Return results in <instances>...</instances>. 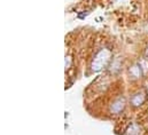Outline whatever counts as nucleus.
<instances>
[{
  "label": "nucleus",
  "mask_w": 148,
  "mask_h": 135,
  "mask_svg": "<svg viewBox=\"0 0 148 135\" xmlns=\"http://www.w3.org/2000/svg\"><path fill=\"white\" fill-rule=\"evenodd\" d=\"M124 106H125L124 99L123 97H118V99H116L110 104V112H112V113H119V112L123 111Z\"/></svg>",
  "instance_id": "7ed1b4c3"
},
{
  "label": "nucleus",
  "mask_w": 148,
  "mask_h": 135,
  "mask_svg": "<svg viewBox=\"0 0 148 135\" xmlns=\"http://www.w3.org/2000/svg\"><path fill=\"white\" fill-rule=\"evenodd\" d=\"M129 72H130V76L133 78V79H138L143 76V71H141V67L139 64H133L132 67L129 69Z\"/></svg>",
  "instance_id": "39448f33"
},
{
  "label": "nucleus",
  "mask_w": 148,
  "mask_h": 135,
  "mask_svg": "<svg viewBox=\"0 0 148 135\" xmlns=\"http://www.w3.org/2000/svg\"><path fill=\"white\" fill-rule=\"evenodd\" d=\"M146 56H147V57H148V48H147V49H146Z\"/></svg>",
  "instance_id": "0eeeda50"
},
{
  "label": "nucleus",
  "mask_w": 148,
  "mask_h": 135,
  "mask_svg": "<svg viewBox=\"0 0 148 135\" xmlns=\"http://www.w3.org/2000/svg\"><path fill=\"white\" fill-rule=\"evenodd\" d=\"M110 56H111V53L109 49H106V48L100 49L97 53V55L94 56L93 61H92L91 69L93 71H100V70H102L103 68L107 67V64L109 63Z\"/></svg>",
  "instance_id": "f257e3e1"
},
{
  "label": "nucleus",
  "mask_w": 148,
  "mask_h": 135,
  "mask_svg": "<svg viewBox=\"0 0 148 135\" xmlns=\"http://www.w3.org/2000/svg\"><path fill=\"white\" fill-rule=\"evenodd\" d=\"M70 64H71V59H70V56H66V69H69Z\"/></svg>",
  "instance_id": "423d86ee"
},
{
  "label": "nucleus",
  "mask_w": 148,
  "mask_h": 135,
  "mask_svg": "<svg viewBox=\"0 0 148 135\" xmlns=\"http://www.w3.org/2000/svg\"><path fill=\"white\" fill-rule=\"evenodd\" d=\"M141 134V127L140 125L132 123L125 131V135H140Z\"/></svg>",
  "instance_id": "20e7f679"
},
{
  "label": "nucleus",
  "mask_w": 148,
  "mask_h": 135,
  "mask_svg": "<svg viewBox=\"0 0 148 135\" xmlns=\"http://www.w3.org/2000/svg\"><path fill=\"white\" fill-rule=\"evenodd\" d=\"M145 101H146V94H145V92H138V93H136L131 97L130 103H131L132 106L137 108V106H140Z\"/></svg>",
  "instance_id": "f03ea898"
}]
</instances>
